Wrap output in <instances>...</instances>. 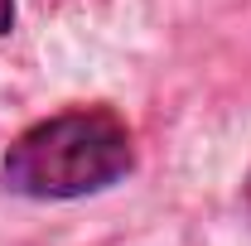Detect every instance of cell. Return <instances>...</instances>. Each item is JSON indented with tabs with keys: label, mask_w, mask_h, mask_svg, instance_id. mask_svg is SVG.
Segmentation results:
<instances>
[{
	"label": "cell",
	"mask_w": 251,
	"mask_h": 246,
	"mask_svg": "<svg viewBox=\"0 0 251 246\" xmlns=\"http://www.w3.org/2000/svg\"><path fill=\"white\" fill-rule=\"evenodd\" d=\"M135 169L130 125L111 106H73L34 121L0 159V184L29 203H73L116 188Z\"/></svg>",
	"instance_id": "obj_1"
},
{
	"label": "cell",
	"mask_w": 251,
	"mask_h": 246,
	"mask_svg": "<svg viewBox=\"0 0 251 246\" xmlns=\"http://www.w3.org/2000/svg\"><path fill=\"white\" fill-rule=\"evenodd\" d=\"M15 29V0H0V34Z\"/></svg>",
	"instance_id": "obj_2"
},
{
	"label": "cell",
	"mask_w": 251,
	"mask_h": 246,
	"mask_svg": "<svg viewBox=\"0 0 251 246\" xmlns=\"http://www.w3.org/2000/svg\"><path fill=\"white\" fill-rule=\"evenodd\" d=\"M247 208H251V179H247Z\"/></svg>",
	"instance_id": "obj_3"
}]
</instances>
